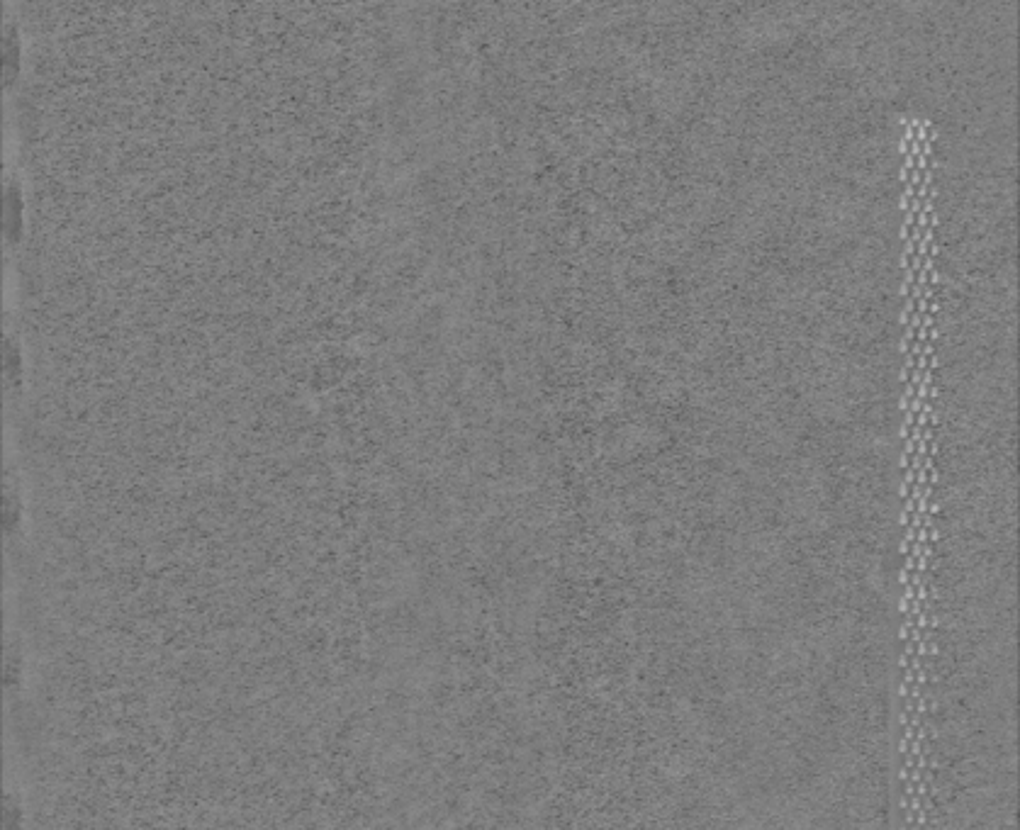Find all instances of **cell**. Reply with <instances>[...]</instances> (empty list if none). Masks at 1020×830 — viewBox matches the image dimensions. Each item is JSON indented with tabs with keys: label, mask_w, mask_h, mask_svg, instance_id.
Here are the masks:
<instances>
[{
	"label": "cell",
	"mask_w": 1020,
	"mask_h": 830,
	"mask_svg": "<svg viewBox=\"0 0 1020 830\" xmlns=\"http://www.w3.org/2000/svg\"><path fill=\"white\" fill-rule=\"evenodd\" d=\"M5 234L10 246H18L25 239V185L18 173H10L5 185Z\"/></svg>",
	"instance_id": "6da1fadb"
},
{
	"label": "cell",
	"mask_w": 1020,
	"mask_h": 830,
	"mask_svg": "<svg viewBox=\"0 0 1020 830\" xmlns=\"http://www.w3.org/2000/svg\"><path fill=\"white\" fill-rule=\"evenodd\" d=\"M3 76L8 91L18 86L22 76V32L20 22L13 13L5 18L3 27Z\"/></svg>",
	"instance_id": "7a4b0ae2"
}]
</instances>
